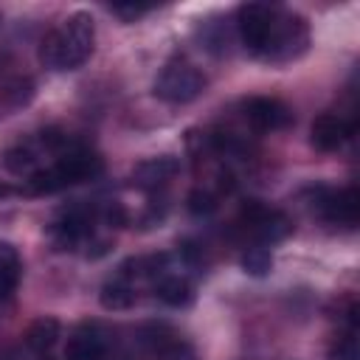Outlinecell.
Here are the masks:
<instances>
[{
  "instance_id": "6da1fadb",
  "label": "cell",
  "mask_w": 360,
  "mask_h": 360,
  "mask_svg": "<svg viewBox=\"0 0 360 360\" xmlns=\"http://www.w3.org/2000/svg\"><path fill=\"white\" fill-rule=\"evenodd\" d=\"M96 39L93 17L84 11L70 14L56 28H51L39 45V59L51 70H76L87 62Z\"/></svg>"
},
{
  "instance_id": "7a4b0ae2",
  "label": "cell",
  "mask_w": 360,
  "mask_h": 360,
  "mask_svg": "<svg viewBox=\"0 0 360 360\" xmlns=\"http://www.w3.org/2000/svg\"><path fill=\"white\" fill-rule=\"evenodd\" d=\"M104 169L101 158L87 149L84 143H73L70 149H65L59 158H53L45 169H39L34 177H28V191L31 194H53V191H62L68 186H76V183H87L93 177H98Z\"/></svg>"
},
{
  "instance_id": "3957f363",
  "label": "cell",
  "mask_w": 360,
  "mask_h": 360,
  "mask_svg": "<svg viewBox=\"0 0 360 360\" xmlns=\"http://www.w3.org/2000/svg\"><path fill=\"white\" fill-rule=\"evenodd\" d=\"M205 90V76L186 59H172L155 79V96L166 104H188Z\"/></svg>"
},
{
  "instance_id": "277c9868",
  "label": "cell",
  "mask_w": 360,
  "mask_h": 360,
  "mask_svg": "<svg viewBox=\"0 0 360 360\" xmlns=\"http://www.w3.org/2000/svg\"><path fill=\"white\" fill-rule=\"evenodd\" d=\"M239 225L242 231L256 242V245H273L290 233V219L278 211L264 205L262 200H248L239 211Z\"/></svg>"
},
{
  "instance_id": "5b68a950",
  "label": "cell",
  "mask_w": 360,
  "mask_h": 360,
  "mask_svg": "<svg viewBox=\"0 0 360 360\" xmlns=\"http://www.w3.org/2000/svg\"><path fill=\"white\" fill-rule=\"evenodd\" d=\"M276 14L278 11L273 6H267V3H245L236 11V31H239L242 45L250 53L264 56L270 34H273V25H276Z\"/></svg>"
},
{
  "instance_id": "8992f818",
  "label": "cell",
  "mask_w": 360,
  "mask_h": 360,
  "mask_svg": "<svg viewBox=\"0 0 360 360\" xmlns=\"http://www.w3.org/2000/svg\"><path fill=\"white\" fill-rule=\"evenodd\" d=\"M307 42H309V34H307L304 17L281 14L278 11L273 34H270V42H267V51H264V59H270V62H290L298 53H304Z\"/></svg>"
},
{
  "instance_id": "52a82bcc",
  "label": "cell",
  "mask_w": 360,
  "mask_h": 360,
  "mask_svg": "<svg viewBox=\"0 0 360 360\" xmlns=\"http://www.w3.org/2000/svg\"><path fill=\"white\" fill-rule=\"evenodd\" d=\"M312 205L332 225L352 228L357 222V191L352 186L349 188H318Z\"/></svg>"
},
{
  "instance_id": "ba28073f",
  "label": "cell",
  "mask_w": 360,
  "mask_h": 360,
  "mask_svg": "<svg viewBox=\"0 0 360 360\" xmlns=\"http://www.w3.org/2000/svg\"><path fill=\"white\" fill-rule=\"evenodd\" d=\"M245 118L250 121L253 129L259 132H278L292 124V112L284 101L270 98V96H256L245 101Z\"/></svg>"
},
{
  "instance_id": "9c48e42d",
  "label": "cell",
  "mask_w": 360,
  "mask_h": 360,
  "mask_svg": "<svg viewBox=\"0 0 360 360\" xmlns=\"http://www.w3.org/2000/svg\"><path fill=\"white\" fill-rule=\"evenodd\" d=\"M51 236L59 248H76L87 239H93V211L87 208H68L53 225Z\"/></svg>"
},
{
  "instance_id": "30bf717a",
  "label": "cell",
  "mask_w": 360,
  "mask_h": 360,
  "mask_svg": "<svg viewBox=\"0 0 360 360\" xmlns=\"http://www.w3.org/2000/svg\"><path fill=\"white\" fill-rule=\"evenodd\" d=\"M141 343L149 349V354L160 357V360H191V349L183 338H177L172 329L166 326H149L141 332Z\"/></svg>"
},
{
  "instance_id": "8fae6325",
  "label": "cell",
  "mask_w": 360,
  "mask_h": 360,
  "mask_svg": "<svg viewBox=\"0 0 360 360\" xmlns=\"http://www.w3.org/2000/svg\"><path fill=\"white\" fill-rule=\"evenodd\" d=\"M352 129H354V127H352L349 121H343L340 115L323 112V115H318V118L312 121L309 135H312L315 149H321V152H335V149H340V146L349 141Z\"/></svg>"
},
{
  "instance_id": "7c38bea8",
  "label": "cell",
  "mask_w": 360,
  "mask_h": 360,
  "mask_svg": "<svg viewBox=\"0 0 360 360\" xmlns=\"http://www.w3.org/2000/svg\"><path fill=\"white\" fill-rule=\"evenodd\" d=\"M180 163L172 158V155H163V158H149L143 163L135 166L132 172V180L138 188H146V191H155V188H163L174 174H177Z\"/></svg>"
},
{
  "instance_id": "4fadbf2b",
  "label": "cell",
  "mask_w": 360,
  "mask_h": 360,
  "mask_svg": "<svg viewBox=\"0 0 360 360\" xmlns=\"http://www.w3.org/2000/svg\"><path fill=\"white\" fill-rule=\"evenodd\" d=\"M68 360H107V340L96 326H79L65 349Z\"/></svg>"
},
{
  "instance_id": "5bb4252c",
  "label": "cell",
  "mask_w": 360,
  "mask_h": 360,
  "mask_svg": "<svg viewBox=\"0 0 360 360\" xmlns=\"http://www.w3.org/2000/svg\"><path fill=\"white\" fill-rule=\"evenodd\" d=\"M155 295L169 307H186L191 301V281L183 273H169V267L155 278Z\"/></svg>"
},
{
  "instance_id": "9a60e30c",
  "label": "cell",
  "mask_w": 360,
  "mask_h": 360,
  "mask_svg": "<svg viewBox=\"0 0 360 360\" xmlns=\"http://www.w3.org/2000/svg\"><path fill=\"white\" fill-rule=\"evenodd\" d=\"M132 304H135V278H129L124 270H118V276H112L101 287V307L104 309H127Z\"/></svg>"
},
{
  "instance_id": "2e32d148",
  "label": "cell",
  "mask_w": 360,
  "mask_h": 360,
  "mask_svg": "<svg viewBox=\"0 0 360 360\" xmlns=\"http://www.w3.org/2000/svg\"><path fill=\"white\" fill-rule=\"evenodd\" d=\"M22 276V262L14 245L0 242V298H11Z\"/></svg>"
},
{
  "instance_id": "e0dca14e",
  "label": "cell",
  "mask_w": 360,
  "mask_h": 360,
  "mask_svg": "<svg viewBox=\"0 0 360 360\" xmlns=\"http://www.w3.org/2000/svg\"><path fill=\"white\" fill-rule=\"evenodd\" d=\"M59 338V321L56 318H37L28 332H25V343L34 352H48Z\"/></svg>"
},
{
  "instance_id": "ac0fdd59",
  "label": "cell",
  "mask_w": 360,
  "mask_h": 360,
  "mask_svg": "<svg viewBox=\"0 0 360 360\" xmlns=\"http://www.w3.org/2000/svg\"><path fill=\"white\" fill-rule=\"evenodd\" d=\"M31 96H34V82L25 79V76H17V79H11V82L3 84V101H6L8 110L25 107L31 101Z\"/></svg>"
},
{
  "instance_id": "d6986e66",
  "label": "cell",
  "mask_w": 360,
  "mask_h": 360,
  "mask_svg": "<svg viewBox=\"0 0 360 360\" xmlns=\"http://www.w3.org/2000/svg\"><path fill=\"white\" fill-rule=\"evenodd\" d=\"M273 267V253L264 245H253L242 253V270L250 276H267Z\"/></svg>"
},
{
  "instance_id": "ffe728a7",
  "label": "cell",
  "mask_w": 360,
  "mask_h": 360,
  "mask_svg": "<svg viewBox=\"0 0 360 360\" xmlns=\"http://www.w3.org/2000/svg\"><path fill=\"white\" fill-rule=\"evenodd\" d=\"M357 329H349L343 338H338V343L332 346L329 357L332 360H357Z\"/></svg>"
},
{
  "instance_id": "44dd1931",
  "label": "cell",
  "mask_w": 360,
  "mask_h": 360,
  "mask_svg": "<svg viewBox=\"0 0 360 360\" xmlns=\"http://www.w3.org/2000/svg\"><path fill=\"white\" fill-rule=\"evenodd\" d=\"M188 208H191L194 214H211V211L217 208V200H214L211 191H191V197H188Z\"/></svg>"
},
{
  "instance_id": "7402d4cb",
  "label": "cell",
  "mask_w": 360,
  "mask_h": 360,
  "mask_svg": "<svg viewBox=\"0 0 360 360\" xmlns=\"http://www.w3.org/2000/svg\"><path fill=\"white\" fill-rule=\"evenodd\" d=\"M112 11H115V14H124V17H138V14L146 11V6H115Z\"/></svg>"
},
{
  "instance_id": "603a6c76",
  "label": "cell",
  "mask_w": 360,
  "mask_h": 360,
  "mask_svg": "<svg viewBox=\"0 0 360 360\" xmlns=\"http://www.w3.org/2000/svg\"><path fill=\"white\" fill-rule=\"evenodd\" d=\"M45 360H51V357H45Z\"/></svg>"
}]
</instances>
